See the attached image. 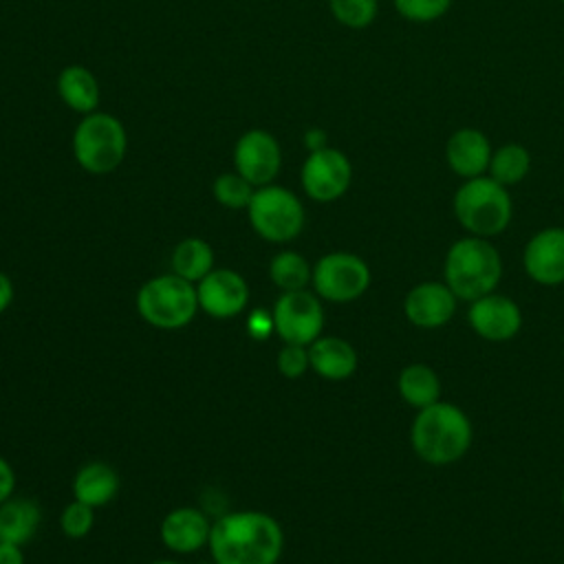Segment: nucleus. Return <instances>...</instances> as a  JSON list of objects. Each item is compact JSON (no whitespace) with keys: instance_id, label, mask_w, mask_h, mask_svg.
Listing matches in <instances>:
<instances>
[{"instance_id":"1","label":"nucleus","mask_w":564,"mask_h":564,"mask_svg":"<svg viewBox=\"0 0 564 564\" xmlns=\"http://www.w3.org/2000/svg\"><path fill=\"white\" fill-rule=\"evenodd\" d=\"M209 553L216 564H278L284 533L262 511H231L212 522Z\"/></svg>"},{"instance_id":"2","label":"nucleus","mask_w":564,"mask_h":564,"mask_svg":"<svg viewBox=\"0 0 564 564\" xmlns=\"http://www.w3.org/2000/svg\"><path fill=\"white\" fill-rule=\"evenodd\" d=\"M474 427L463 408L436 401L421 408L410 427V443L414 454L427 465H452L471 447Z\"/></svg>"},{"instance_id":"3","label":"nucleus","mask_w":564,"mask_h":564,"mask_svg":"<svg viewBox=\"0 0 564 564\" xmlns=\"http://www.w3.org/2000/svg\"><path fill=\"white\" fill-rule=\"evenodd\" d=\"M445 284L458 300L474 302L494 293L502 278V258L489 238L463 236L454 240L443 262Z\"/></svg>"},{"instance_id":"4","label":"nucleus","mask_w":564,"mask_h":564,"mask_svg":"<svg viewBox=\"0 0 564 564\" xmlns=\"http://www.w3.org/2000/svg\"><path fill=\"white\" fill-rule=\"evenodd\" d=\"M452 209L458 225L469 236L494 238L502 234L513 218V200L509 187L482 174L458 185L452 198Z\"/></svg>"},{"instance_id":"5","label":"nucleus","mask_w":564,"mask_h":564,"mask_svg":"<svg viewBox=\"0 0 564 564\" xmlns=\"http://www.w3.org/2000/svg\"><path fill=\"white\" fill-rule=\"evenodd\" d=\"M137 311L154 328L178 330L198 311L196 286L176 273L150 278L137 291Z\"/></svg>"},{"instance_id":"6","label":"nucleus","mask_w":564,"mask_h":564,"mask_svg":"<svg viewBox=\"0 0 564 564\" xmlns=\"http://www.w3.org/2000/svg\"><path fill=\"white\" fill-rule=\"evenodd\" d=\"M128 150L123 123L108 112L86 115L73 132V156L90 174L117 170Z\"/></svg>"},{"instance_id":"7","label":"nucleus","mask_w":564,"mask_h":564,"mask_svg":"<svg viewBox=\"0 0 564 564\" xmlns=\"http://www.w3.org/2000/svg\"><path fill=\"white\" fill-rule=\"evenodd\" d=\"M253 231L267 242H289L304 229V205L302 200L282 185L256 187L247 207Z\"/></svg>"},{"instance_id":"8","label":"nucleus","mask_w":564,"mask_h":564,"mask_svg":"<svg viewBox=\"0 0 564 564\" xmlns=\"http://www.w3.org/2000/svg\"><path fill=\"white\" fill-rule=\"evenodd\" d=\"M370 267L350 251H330L313 264V291L317 297L346 304L361 297L370 286Z\"/></svg>"},{"instance_id":"9","label":"nucleus","mask_w":564,"mask_h":564,"mask_svg":"<svg viewBox=\"0 0 564 564\" xmlns=\"http://www.w3.org/2000/svg\"><path fill=\"white\" fill-rule=\"evenodd\" d=\"M273 330L284 344L311 346L324 328V308L317 293L286 291L273 304Z\"/></svg>"},{"instance_id":"10","label":"nucleus","mask_w":564,"mask_h":564,"mask_svg":"<svg viewBox=\"0 0 564 564\" xmlns=\"http://www.w3.org/2000/svg\"><path fill=\"white\" fill-rule=\"evenodd\" d=\"M302 189L317 203H333L341 198L352 183V163L337 148H322L308 152L300 170Z\"/></svg>"},{"instance_id":"11","label":"nucleus","mask_w":564,"mask_h":564,"mask_svg":"<svg viewBox=\"0 0 564 564\" xmlns=\"http://www.w3.org/2000/svg\"><path fill=\"white\" fill-rule=\"evenodd\" d=\"M234 165L253 187L273 183L282 165V152L278 139L260 128L247 130L234 148Z\"/></svg>"},{"instance_id":"12","label":"nucleus","mask_w":564,"mask_h":564,"mask_svg":"<svg viewBox=\"0 0 564 564\" xmlns=\"http://www.w3.org/2000/svg\"><path fill=\"white\" fill-rule=\"evenodd\" d=\"M467 322L478 337L498 344L509 341L520 333L522 311L511 297L494 291L469 302Z\"/></svg>"},{"instance_id":"13","label":"nucleus","mask_w":564,"mask_h":564,"mask_svg":"<svg viewBox=\"0 0 564 564\" xmlns=\"http://www.w3.org/2000/svg\"><path fill=\"white\" fill-rule=\"evenodd\" d=\"M198 308L216 319H229L240 315L249 302V286L245 278L234 269H212L200 282H196Z\"/></svg>"},{"instance_id":"14","label":"nucleus","mask_w":564,"mask_h":564,"mask_svg":"<svg viewBox=\"0 0 564 564\" xmlns=\"http://www.w3.org/2000/svg\"><path fill=\"white\" fill-rule=\"evenodd\" d=\"M522 267L538 284H564V227H544L535 231L524 245Z\"/></svg>"},{"instance_id":"15","label":"nucleus","mask_w":564,"mask_h":564,"mask_svg":"<svg viewBox=\"0 0 564 564\" xmlns=\"http://www.w3.org/2000/svg\"><path fill=\"white\" fill-rule=\"evenodd\" d=\"M456 302L458 297L445 282H421L408 291L403 313L412 326L434 330L454 317Z\"/></svg>"},{"instance_id":"16","label":"nucleus","mask_w":564,"mask_h":564,"mask_svg":"<svg viewBox=\"0 0 564 564\" xmlns=\"http://www.w3.org/2000/svg\"><path fill=\"white\" fill-rule=\"evenodd\" d=\"M494 148L489 137L478 128H458L445 143V161L463 181L487 174Z\"/></svg>"},{"instance_id":"17","label":"nucleus","mask_w":564,"mask_h":564,"mask_svg":"<svg viewBox=\"0 0 564 564\" xmlns=\"http://www.w3.org/2000/svg\"><path fill=\"white\" fill-rule=\"evenodd\" d=\"M212 522L200 509L178 507L172 509L159 527L161 542L174 553H194L209 542Z\"/></svg>"},{"instance_id":"18","label":"nucleus","mask_w":564,"mask_h":564,"mask_svg":"<svg viewBox=\"0 0 564 564\" xmlns=\"http://www.w3.org/2000/svg\"><path fill=\"white\" fill-rule=\"evenodd\" d=\"M311 370L326 381H344L357 370V350L341 337H317L308 346Z\"/></svg>"},{"instance_id":"19","label":"nucleus","mask_w":564,"mask_h":564,"mask_svg":"<svg viewBox=\"0 0 564 564\" xmlns=\"http://www.w3.org/2000/svg\"><path fill=\"white\" fill-rule=\"evenodd\" d=\"M117 491H119V476L108 463L93 460L79 467V471L75 474V480H73L75 500L86 502L95 509L112 502Z\"/></svg>"},{"instance_id":"20","label":"nucleus","mask_w":564,"mask_h":564,"mask_svg":"<svg viewBox=\"0 0 564 564\" xmlns=\"http://www.w3.org/2000/svg\"><path fill=\"white\" fill-rule=\"evenodd\" d=\"M42 509L31 498H9L0 505V542L24 546L37 533Z\"/></svg>"},{"instance_id":"21","label":"nucleus","mask_w":564,"mask_h":564,"mask_svg":"<svg viewBox=\"0 0 564 564\" xmlns=\"http://www.w3.org/2000/svg\"><path fill=\"white\" fill-rule=\"evenodd\" d=\"M57 93L70 110L82 112V115L95 112V108L99 104L97 77L82 64H70L59 70Z\"/></svg>"},{"instance_id":"22","label":"nucleus","mask_w":564,"mask_h":564,"mask_svg":"<svg viewBox=\"0 0 564 564\" xmlns=\"http://www.w3.org/2000/svg\"><path fill=\"white\" fill-rule=\"evenodd\" d=\"M397 390H399V397L408 405L421 410V408H427V405L441 401L443 386H441V377L436 375L434 368H430L427 364L414 361V364H408L399 372Z\"/></svg>"},{"instance_id":"23","label":"nucleus","mask_w":564,"mask_h":564,"mask_svg":"<svg viewBox=\"0 0 564 564\" xmlns=\"http://www.w3.org/2000/svg\"><path fill=\"white\" fill-rule=\"evenodd\" d=\"M531 170V152L522 143H502L494 150L487 176L505 187H513L527 178Z\"/></svg>"},{"instance_id":"24","label":"nucleus","mask_w":564,"mask_h":564,"mask_svg":"<svg viewBox=\"0 0 564 564\" xmlns=\"http://www.w3.org/2000/svg\"><path fill=\"white\" fill-rule=\"evenodd\" d=\"M214 269V251L203 238H185L172 251V273L200 282Z\"/></svg>"},{"instance_id":"25","label":"nucleus","mask_w":564,"mask_h":564,"mask_svg":"<svg viewBox=\"0 0 564 564\" xmlns=\"http://www.w3.org/2000/svg\"><path fill=\"white\" fill-rule=\"evenodd\" d=\"M269 278L282 291H302L313 280V267L297 251H280L269 262Z\"/></svg>"},{"instance_id":"26","label":"nucleus","mask_w":564,"mask_h":564,"mask_svg":"<svg viewBox=\"0 0 564 564\" xmlns=\"http://www.w3.org/2000/svg\"><path fill=\"white\" fill-rule=\"evenodd\" d=\"M253 192H256V187L238 172H225V174L216 176L214 185H212V194H214L216 203H220L227 209H247Z\"/></svg>"},{"instance_id":"27","label":"nucleus","mask_w":564,"mask_h":564,"mask_svg":"<svg viewBox=\"0 0 564 564\" xmlns=\"http://www.w3.org/2000/svg\"><path fill=\"white\" fill-rule=\"evenodd\" d=\"M333 18L348 29H366L379 13V0H328Z\"/></svg>"},{"instance_id":"28","label":"nucleus","mask_w":564,"mask_h":564,"mask_svg":"<svg viewBox=\"0 0 564 564\" xmlns=\"http://www.w3.org/2000/svg\"><path fill=\"white\" fill-rule=\"evenodd\" d=\"M392 4L403 20L414 24H430L449 11L452 0H392Z\"/></svg>"},{"instance_id":"29","label":"nucleus","mask_w":564,"mask_h":564,"mask_svg":"<svg viewBox=\"0 0 564 564\" xmlns=\"http://www.w3.org/2000/svg\"><path fill=\"white\" fill-rule=\"evenodd\" d=\"M93 524H95V507L79 502V500L68 502L59 516V527H62L64 535L70 540L86 538L90 533Z\"/></svg>"},{"instance_id":"30","label":"nucleus","mask_w":564,"mask_h":564,"mask_svg":"<svg viewBox=\"0 0 564 564\" xmlns=\"http://www.w3.org/2000/svg\"><path fill=\"white\" fill-rule=\"evenodd\" d=\"M278 372L286 379H300L308 368V346H297V344H284L282 350L278 352Z\"/></svg>"},{"instance_id":"31","label":"nucleus","mask_w":564,"mask_h":564,"mask_svg":"<svg viewBox=\"0 0 564 564\" xmlns=\"http://www.w3.org/2000/svg\"><path fill=\"white\" fill-rule=\"evenodd\" d=\"M247 326H249V335L253 339H267L273 333V315L264 308H258L249 315Z\"/></svg>"},{"instance_id":"32","label":"nucleus","mask_w":564,"mask_h":564,"mask_svg":"<svg viewBox=\"0 0 564 564\" xmlns=\"http://www.w3.org/2000/svg\"><path fill=\"white\" fill-rule=\"evenodd\" d=\"M13 487H15V474H13V467L9 465V460H4L0 456V505L4 500L11 498L13 494Z\"/></svg>"},{"instance_id":"33","label":"nucleus","mask_w":564,"mask_h":564,"mask_svg":"<svg viewBox=\"0 0 564 564\" xmlns=\"http://www.w3.org/2000/svg\"><path fill=\"white\" fill-rule=\"evenodd\" d=\"M0 564H24L22 546L11 542H0Z\"/></svg>"},{"instance_id":"34","label":"nucleus","mask_w":564,"mask_h":564,"mask_svg":"<svg viewBox=\"0 0 564 564\" xmlns=\"http://www.w3.org/2000/svg\"><path fill=\"white\" fill-rule=\"evenodd\" d=\"M11 302H13V282L4 271H0V313H4Z\"/></svg>"},{"instance_id":"35","label":"nucleus","mask_w":564,"mask_h":564,"mask_svg":"<svg viewBox=\"0 0 564 564\" xmlns=\"http://www.w3.org/2000/svg\"><path fill=\"white\" fill-rule=\"evenodd\" d=\"M304 145H306L311 152L326 148V132L319 130V128H311V130L304 134Z\"/></svg>"},{"instance_id":"36","label":"nucleus","mask_w":564,"mask_h":564,"mask_svg":"<svg viewBox=\"0 0 564 564\" xmlns=\"http://www.w3.org/2000/svg\"><path fill=\"white\" fill-rule=\"evenodd\" d=\"M152 564H178V562H172V560H159V562H152Z\"/></svg>"},{"instance_id":"37","label":"nucleus","mask_w":564,"mask_h":564,"mask_svg":"<svg viewBox=\"0 0 564 564\" xmlns=\"http://www.w3.org/2000/svg\"><path fill=\"white\" fill-rule=\"evenodd\" d=\"M562 507H564V487H562Z\"/></svg>"},{"instance_id":"38","label":"nucleus","mask_w":564,"mask_h":564,"mask_svg":"<svg viewBox=\"0 0 564 564\" xmlns=\"http://www.w3.org/2000/svg\"><path fill=\"white\" fill-rule=\"evenodd\" d=\"M562 4H564V0H562Z\"/></svg>"}]
</instances>
